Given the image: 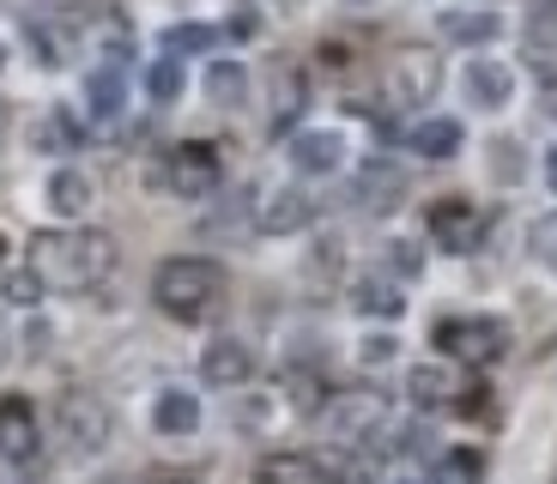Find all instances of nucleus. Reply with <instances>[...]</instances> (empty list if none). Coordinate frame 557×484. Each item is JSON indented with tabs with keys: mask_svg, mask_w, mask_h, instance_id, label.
<instances>
[{
	"mask_svg": "<svg viewBox=\"0 0 557 484\" xmlns=\"http://www.w3.org/2000/svg\"><path fill=\"white\" fill-rule=\"evenodd\" d=\"M363 363H370V370H376V363H394V333H370V339H363V351H358Z\"/></svg>",
	"mask_w": 557,
	"mask_h": 484,
	"instance_id": "obj_33",
	"label": "nucleus"
},
{
	"mask_svg": "<svg viewBox=\"0 0 557 484\" xmlns=\"http://www.w3.org/2000/svg\"><path fill=\"white\" fill-rule=\"evenodd\" d=\"M152 297L176 321H207L224 303V266L207 261V255H176L152 273Z\"/></svg>",
	"mask_w": 557,
	"mask_h": 484,
	"instance_id": "obj_2",
	"label": "nucleus"
},
{
	"mask_svg": "<svg viewBox=\"0 0 557 484\" xmlns=\"http://www.w3.org/2000/svg\"><path fill=\"white\" fill-rule=\"evenodd\" d=\"M528 42H533V49H545V42L557 49V0H545L540 13H533V25H528Z\"/></svg>",
	"mask_w": 557,
	"mask_h": 484,
	"instance_id": "obj_32",
	"label": "nucleus"
},
{
	"mask_svg": "<svg viewBox=\"0 0 557 484\" xmlns=\"http://www.w3.org/2000/svg\"><path fill=\"white\" fill-rule=\"evenodd\" d=\"M436 85H443V61L431 49H400L388 61V97L394 103H431Z\"/></svg>",
	"mask_w": 557,
	"mask_h": 484,
	"instance_id": "obj_7",
	"label": "nucleus"
},
{
	"mask_svg": "<svg viewBox=\"0 0 557 484\" xmlns=\"http://www.w3.org/2000/svg\"><path fill=\"white\" fill-rule=\"evenodd\" d=\"M382 424H388V400L358 387V394H334V400L321 406V430H327V443L339 448H358V443H376Z\"/></svg>",
	"mask_w": 557,
	"mask_h": 484,
	"instance_id": "obj_3",
	"label": "nucleus"
},
{
	"mask_svg": "<svg viewBox=\"0 0 557 484\" xmlns=\"http://www.w3.org/2000/svg\"><path fill=\"white\" fill-rule=\"evenodd\" d=\"M388 249H394V255H388V261H394V266H400V273H406V278H412V273H418V266H424V255H418V243H388Z\"/></svg>",
	"mask_w": 557,
	"mask_h": 484,
	"instance_id": "obj_34",
	"label": "nucleus"
},
{
	"mask_svg": "<svg viewBox=\"0 0 557 484\" xmlns=\"http://www.w3.org/2000/svg\"><path fill=\"white\" fill-rule=\"evenodd\" d=\"M309 219H315V200H309L304 188H273L255 207V224H261L267 236H292V231H309Z\"/></svg>",
	"mask_w": 557,
	"mask_h": 484,
	"instance_id": "obj_11",
	"label": "nucleus"
},
{
	"mask_svg": "<svg viewBox=\"0 0 557 484\" xmlns=\"http://www.w3.org/2000/svg\"><path fill=\"white\" fill-rule=\"evenodd\" d=\"M73 146H79V122L67 110H49L37 122V152H73Z\"/></svg>",
	"mask_w": 557,
	"mask_h": 484,
	"instance_id": "obj_28",
	"label": "nucleus"
},
{
	"mask_svg": "<svg viewBox=\"0 0 557 484\" xmlns=\"http://www.w3.org/2000/svg\"><path fill=\"white\" fill-rule=\"evenodd\" d=\"M164 182L182 200H207V194L219 188V152H212L207 139H188V146H176V152L164 158Z\"/></svg>",
	"mask_w": 557,
	"mask_h": 484,
	"instance_id": "obj_6",
	"label": "nucleus"
},
{
	"mask_svg": "<svg viewBox=\"0 0 557 484\" xmlns=\"http://www.w3.org/2000/svg\"><path fill=\"white\" fill-rule=\"evenodd\" d=\"M255 484H339L334 467L315 455H267L255 467Z\"/></svg>",
	"mask_w": 557,
	"mask_h": 484,
	"instance_id": "obj_13",
	"label": "nucleus"
},
{
	"mask_svg": "<svg viewBox=\"0 0 557 484\" xmlns=\"http://www.w3.org/2000/svg\"><path fill=\"white\" fill-rule=\"evenodd\" d=\"M516 170H521L516 146H497V176H516Z\"/></svg>",
	"mask_w": 557,
	"mask_h": 484,
	"instance_id": "obj_35",
	"label": "nucleus"
},
{
	"mask_svg": "<svg viewBox=\"0 0 557 484\" xmlns=\"http://www.w3.org/2000/svg\"><path fill=\"white\" fill-rule=\"evenodd\" d=\"M25 37L37 42V61H42V67H61V61L73 55V18H67V13H55V18L37 13V18L25 25Z\"/></svg>",
	"mask_w": 557,
	"mask_h": 484,
	"instance_id": "obj_20",
	"label": "nucleus"
},
{
	"mask_svg": "<svg viewBox=\"0 0 557 484\" xmlns=\"http://www.w3.org/2000/svg\"><path fill=\"white\" fill-rule=\"evenodd\" d=\"M533 255H540L545 266H557V212H545V219H533Z\"/></svg>",
	"mask_w": 557,
	"mask_h": 484,
	"instance_id": "obj_31",
	"label": "nucleus"
},
{
	"mask_svg": "<svg viewBox=\"0 0 557 484\" xmlns=\"http://www.w3.org/2000/svg\"><path fill=\"white\" fill-rule=\"evenodd\" d=\"M200 85H207V103L231 110V103H243V91H249V73H243V61H212Z\"/></svg>",
	"mask_w": 557,
	"mask_h": 484,
	"instance_id": "obj_25",
	"label": "nucleus"
},
{
	"mask_svg": "<svg viewBox=\"0 0 557 484\" xmlns=\"http://www.w3.org/2000/svg\"><path fill=\"white\" fill-rule=\"evenodd\" d=\"M351 303H358V315H376V321H394L406 309L400 285H394L388 273H363L358 285H351Z\"/></svg>",
	"mask_w": 557,
	"mask_h": 484,
	"instance_id": "obj_19",
	"label": "nucleus"
},
{
	"mask_svg": "<svg viewBox=\"0 0 557 484\" xmlns=\"http://www.w3.org/2000/svg\"><path fill=\"white\" fill-rule=\"evenodd\" d=\"M42 448V424H37V406L25 400V394H7L0 400V460H37Z\"/></svg>",
	"mask_w": 557,
	"mask_h": 484,
	"instance_id": "obj_9",
	"label": "nucleus"
},
{
	"mask_svg": "<svg viewBox=\"0 0 557 484\" xmlns=\"http://www.w3.org/2000/svg\"><path fill=\"white\" fill-rule=\"evenodd\" d=\"M30 266L55 290H91L115 273V236L103 231H42L30 243Z\"/></svg>",
	"mask_w": 557,
	"mask_h": 484,
	"instance_id": "obj_1",
	"label": "nucleus"
},
{
	"mask_svg": "<svg viewBox=\"0 0 557 484\" xmlns=\"http://www.w3.org/2000/svg\"><path fill=\"white\" fill-rule=\"evenodd\" d=\"M207 49H219V30L212 25H170L164 30V55H207Z\"/></svg>",
	"mask_w": 557,
	"mask_h": 484,
	"instance_id": "obj_27",
	"label": "nucleus"
},
{
	"mask_svg": "<svg viewBox=\"0 0 557 484\" xmlns=\"http://www.w3.org/2000/svg\"><path fill=\"white\" fill-rule=\"evenodd\" d=\"M460 139H467V134H460L455 115H424V122L406 127V146H412V152H424V158H455Z\"/></svg>",
	"mask_w": 557,
	"mask_h": 484,
	"instance_id": "obj_17",
	"label": "nucleus"
},
{
	"mask_svg": "<svg viewBox=\"0 0 557 484\" xmlns=\"http://www.w3.org/2000/svg\"><path fill=\"white\" fill-rule=\"evenodd\" d=\"M436 346L455 363L485 370V363H497L503 351H509V327H503L497 315H448V321H436Z\"/></svg>",
	"mask_w": 557,
	"mask_h": 484,
	"instance_id": "obj_4",
	"label": "nucleus"
},
{
	"mask_svg": "<svg viewBox=\"0 0 557 484\" xmlns=\"http://www.w3.org/2000/svg\"><path fill=\"white\" fill-rule=\"evenodd\" d=\"M467 97H473L479 110H503V103L516 97V73L503 67V61L479 55L473 67H467Z\"/></svg>",
	"mask_w": 557,
	"mask_h": 484,
	"instance_id": "obj_16",
	"label": "nucleus"
},
{
	"mask_svg": "<svg viewBox=\"0 0 557 484\" xmlns=\"http://www.w3.org/2000/svg\"><path fill=\"white\" fill-rule=\"evenodd\" d=\"M545 182H552V188H557V146H552V152H545Z\"/></svg>",
	"mask_w": 557,
	"mask_h": 484,
	"instance_id": "obj_38",
	"label": "nucleus"
},
{
	"mask_svg": "<svg viewBox=\"0 0 557 484\" xmlns=\"http://www.w3.org/2000/svg\"><path fill=\"white\" fill-rule=\"evenodd\" d=\"M497 30H503L497 13H443V37L460 42V49H485Z\"/></svg>",
	"mask_w": 557,
	"mask_h": 484,
	"instance_id": "obj_24",
	"label": "nucleus"
},
{
	"mask_svg": "<svg viewBox=\"0 0 557 484\" xmlns=\"http://www.w3.org/2000/svg\"><path fill=\"white\" fill-rule=\"evenodd\" d=\"M55 424H61V443L73 448V455H98V448H110V406L98 400V394H61L55 406Z\"/></svg>",
	"mask_w": 557,
	"mask_h": 484,
	"instance_id": "obj_5",
	"label": "nucleus"
},
{
	"mask_svg": "<svg viewBox=\"0 0 557 484\" xmlns=\"http://www.w3.org/2000/svg\"><path fill=\"white\" fill-rule=\"evenodd\" d=\"M304 103H309V79L297 67H278L273 73V127H278V134L304 115Z\"/></svg>",
	"mask_w": 557,
	"mask_h": 484,
	"instance_id": "obj_22",
	"label": "nucleus"
},
{
	"mask_svg": "<svg viewBox=\"0 0 557 484\" xmlns=\"http://www.w3.org/2000/svg\"><path fill=\"white\" fill-rule=\"evenodd\" d=\"M249 375H255V351L243 339H212L200 351V382L207 387H243Z\"/></svg>",
	"mask_w": 557,
	"mask_h": 484,
	"instance_id": "obj_12",
	"label": "nucleus"
},
{
	"mask_svg": "<svg viewBox=\"0 0 557 484\" xmlns=\"http://www.w3.org/2000/svg\"><path fill=\"white\" fill-rule=\"evenodd\" d=\"M351 200H358L363 212H388L406 200V170L394 164V158H363L358 176H351Z\"/></svg>",
	"mask_w": 557,
	"mask_h": 484,
	"instance_id": "obj_10",
	"label": "nucleus"
},
{
	"mask_svg": "<svg viewBox=\"0 0 557 484\" xmlns=\"http://www.w3.org/2000/svg\"><path fill=\"white\" fill-rule=\"evenodd\" d=\"M7 346H13V339H7V321H0V358H7Z\"/></svg>",
	"mask_w": 557,
	"mask_h": 484,
	"instance_id": "obj_39",
	"label": "nucleus"
},
{
	"mask_svg": "<svg viewBox=\"0 0 557 484\" xmlns=\"http://www.w3.org/2000/svg\"><path fill=\"white\" fill-rule=\"evenodd\" d=\"M339 158H346V139L334 127H309V134L292 139V164L304 176H327V170H339Z\"/></svg>",
	"mask_w": 557,
	"mask_h": 484,
	"instance_id": "obj_14",
	"label": "nucleus"
},
{
	"mask_svg": "<svg viewBox=\"0 0 557 484\" xmlns=\"http://www.w3.org/2000/svg\"><path fill=\"white\" fill-rule=\"evenodd\" d=\"M400 484H412V479H400Z\"/></svg>",
	"mask_w": 557,
	"mask_h": 484,
	"instance_id": "obj_41",
	"label": "nucleus"
},
{
	"mask_svg": "<svg viewBox=\"0 0 557 484\" xmlns=\"http://www.w3.org/2000/svg\"><path fill=\"white\" fill-rule=\"evenodd\" d=\"M249 30H255V13H249V7H243V13L231 18V37H249Z\"/></svg>",
	"mask_w": 557,
	"mask_h": 484,
	"instance_id": "obj_36",
	"label": "nucleus"
},
{
	"mask_svg": "<svg viewBox=\"0 0 557 484\" xmlns=\"http://www.w3.org/2000/svg\"><path fill=\"white\" fill-rule=\"evenodd\" d=\"M42 200H49V212H61V219H79V212L91 207V182H85L79 170H55V176L42 182Z\"/></svg>",
	"mask_w": 557,
	"mask_h": 484,
	"instance_id": "obj_21",
	"label": "nucleus"
},
{
	"mask_svg": "<svg viewBox=\"0 0 557 484\" xmlns=\"http://www.w3.org/2000/svg\"><path fill=\"white\" fill-rule=\"evenodd\" d=\"M152 430L158 436H195L200 430V394H188V387H164L152 400Z\"/></svg>",
	"mask_w": 557,
	"mask_h": 484,
	"instance_id": "obj_15",
	"label": "nucleus"
},
{
	"mask_svg": "<svg viewBox=\"0 0 557 484\" xmlns=\"http://www.w3.org/2000/svg\"><path fill=\"white\" fill-rule=\"evenodd\" d=\"M85 103H91V115L98 122H115L127 103V79H122V61H103L91 79H85Z\"/></svg>",
	"mask_w": 557,
	"mask_h": 484,
	"instance_id": "obj_18",
	"label": "nucleus"
},
{
	"mask_svg": "<svg viewBox=\"0 0 557 484\" xmlns=\"http://www.w3.org/2000/svg\"><path fill=\"white\" fill-rule=\"evenodd\" d=\"M98 484H134V479H98Z\"/></svg>",
	"mask_w": 557,
	"mask_h": 484,
	"instance_id": "obj_40",
	"label": "nucleus"
},
{
	"mask_svg": "<svg viewBox=\"0 0 557 484\" xmlns=\"http://www.w3.org/2000/svg\"><path fill=\"white\" fill-rule=\"evenodd\" d=\"M406 394H412V406L436 412V406H448V394H455V375H448L443 363H418V370H406Z\"/></svg>",
	"mask_w": 557,
	"mask_h": 484,
	"instance_id": "obj_23",
	"label": "nucleus"
},
{
	"mask_svg": "<svg viewBox=\"0 0 557 484\" xmlns=\"http://www.w3.org/2000/svg\"><path fill=\"white\" fill-rule=\"evenodd\" d=\"M146 91H152V103H176L182 97V61H152V67H146Z\"/></svg>",
	"mask_w": 557,
	"mask_h": 484,
	"instance_id": "obj_30",
	"label": "nucleus"
},
{
	"mask_svg": "<svg viewBox=\"0 0 557 484\" xmlns=\"http://www.w3.org/2000/svg\"><path fill=\"white\" fill-rule=\"evenodd\" d=\"M42 290H49V285L37 278V266H13V273L0 278V297H7L13 309H37V303H42Z\"/></svg>",
	"mask_w": 557,
	"mask_h": 484,
	"instance_id": "obj_29",
	"label": "nucleus"
},
{
	"mask_svg": "<svg viewBox=\"0 0 557 484\" xmlns=\"http://www.w3.org/2000/svg\"><path fill=\"white\" fill-rule=\"evenodd\" d=\"M431 484H485V460H479V448H448V455H436Z\"/></svg>",
	"mask_w": 557,
	"mask_h": 484,
	"instance_id": "obj_26",
	"label": "nucleus"
},
{
	"mask_svg": "<svg viewBox=\"0 0 557 484\" xmlns=\"http://www.w3.org/2000/svg\"><path fill=\"white\" fill-rule=\"evenodd\" d=\"M0 249H7V243H0Z\"/></svg>",
	"mask_w": 557,
	"mask_h": 484,
	"instance_id": "obj_42",
	"label": "nucleus"
},
{
	"mask_svg": "<svg viewBox=\"0 0 557 484\" xmlns=\"http://www.w3.org/2000/svg\"><path fill=\"white\" fill-rule=\"evenodd\" d=\"M0 61H7V55H0Z\"/></svg>",
	"mask_w": 557,
	"mask_h": 484,
	"instance_id": "obj_43",
	"label": "nucleus"
},
{
	"mask_svg": "<svg viewBox=\"0 0 557 484\" xmlns=\"http://www.w3.org/2000/svg\"><path fill=\"white\" fill-rule=\"evenodd\" d=\"M7 134H13V110L0 103V146H7Z\"/></svg>",
	"mask_w": 557,
	"mask_h": 484,
	"instance_id": "obj_37",
	"label": "nucleus"
},
{
	"mask_svg": "<svg viewBox=\"0 0 557 484\" xmlns=\"http://www.w3.org/2000/svg\"><path fill=\"white\" fill-rule=\"evenodd\" d=\"M431 236H436V249H448V255H473L479 243H485V212H479L473 200H436Z\"/></svg>",
	"mask_w": 557,
	"mask_h": 484,
	"instance_id": "obj_8",
	"label": "nucleus"
}]
</instances>
